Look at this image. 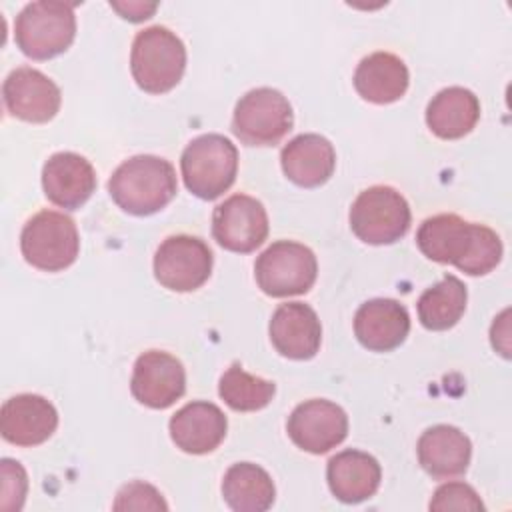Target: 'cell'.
<instances>
[{"label":"cell","instance_id":"31","mask_svg":"<svg viewBox=\"0 0 512 512\" xmlns=\"http://www.w3.org/2000/svg\"><path fill=\"white\" fill-rule=\"evenodd\" d=\"M110 6L114 10H118L122 14V18L132 20V22H140L150 18V14L156 10V4H142V2H128V4H118V2H110Z\"/></svg>","mask_w":512,"mask_h":512},{"label":"cell","instance_id":"30","mask_svg":"<svg viewBox=\"0 0 512 512\" xmlns=\"http://www.w3.org/2000/svg\"><path fill=\"white\" fill-rule=\"evenodd\" d=\"M2 510H20L24 506L28 478L20 462L4 458L2 462Z\"/></svg>","mask_w":512,"mask_h":512},{"label":"cell","instance_id":"13","mask_svg":"<svg viewBox=\"0 0 512 512\" xmlns=\"http://www.w3.org/2000/svg\"><path fill=\"white\" fill-rule=\"evenodd\" d=\"M132 396L154 410H164L186 392V372L182 362L162 350H148L134 362Z\"/></svg>","mask_w":512,"mask_h":512},{"label":"cell","instance_id":"12","mask_svg":"<svg viewBox=\"0 0 512 512\" xmlns=\"http://www.w3.org/2000/svg\"><path fill=\"white\" fill-rule=\"evenodd\" d=\"M286 430L300 450L326 454L348 436V416L336 402L312 398L292 410Z\"/></svg>","mask_w":512,"mask_h":512},{"label":"cell","instance_id":"22","mask_svg":"<svg viewBox=\"0 0 512 512\" xmlns=\"http://www.w3.org/2000/svg\"><path fill=\"white\" fill-rule=\"evenodd\" d=\"M280 164L290 182L316 188L330 180L336 168V152L320 134H298L280 152Z\"/></svg>","mask_w":512,"mask_h":512},{"label":"cell","instance_id":"8","mask_svg":"<svg viewBox=\"0 0 512 512\" xmlns=\"http://www.w3.org/2000/svg\"><path fill=\"white\" fill-rule=\"evenodd\" d=\"M318 274L314 252L294 240L270 244L254 264V276L260 290L272 298L306 294Z\"/></svg>","mask_w":512,"mask_h":512},{"label":"cell","instance_id":"21","mask_svg":"<svg viewBox=\"0 0 512 512\" xmlns=\"http://www.w3.org/2000/svg\"><path fill=\"white\" fill-rule=\"evenodd\" d=\"M326 480L330 492L344 504H358L376 494L382 468L378 460L362 450H342L328 460Z\"/></svg>","mask_w":512,"mask_h":512},{"label":"cell","instance_id":"29","mask_svg":"<svg viewBox=\"0 0 512 512\" xmlns=\"http://www.w3.org/2000/svg\"><path fill=\"white\" fill-rule=\"evenodd\" d=\"M112 508L114 510H168V504L152 484L130 482L120 488Z\"/></svg>","mask_w":512,"mask_h":512},{"label":"cell","instance_id":"2","mask_svg":"<svg viewBox=\"0 0 512 512\" xmlns=\"http://www.w3.org/2000/svg\"><path fill=\"white\" fill-rule=\"evenodd\" d=\"M108 192L124 212L148 216L162 210L176 196V170L160 156L138 154L112 172Z\"/></svg>","mask_w":512,"mask_h":512},{"label":"cell","instance_id":"27","mask_svg":"<svg viewBox=\"0 0 512 512\" xmlns=\"http://www.w3.org/2000/svg\"><path fill=\"white\" fill-rule=\"evenodd\" d=\"M218 394L226 406L236 412H256L272 402L276 384L272 380L248 374L238 362H234L222 374Z\"/></svg>","mask_w":512,"mask_h":512},{"label":"cell","instance_id":"16","mask_svg":"<svg viewBox=\"0 0 512 512\" xmlns=\"http://www.w3.org/2000/svg\"><path fill=\"white\" fill-rule=\"evenodd\" d=\"M58 426V412L50 400L38 394H16L2 404V438L16 446H38L46 442Z\"/></svg>","mask_w":512,"mask_h":512},{"label":"cell","instance_id":"23","mask_svg":"<svg viewBox=\"0 0 512 512\" xmlns=\"http://www.w3.org/2000/svg\"><path fill=\"white\" fill-rule=\"evenodd\" d=\"M352 80L364 100L372 104H392L406 94L410 74L404 60L396 54L374 52L360 60Z\"/></svg>","mask_w":512,"mask_h":512},{"label":"cell","instance_id":"15","mask_svg":"<svg viewBox=\"0 0 512 512\" xmlns=\"http://www.w3.org/2000/svg\"><path fill=\"white\" fill-rule=\"evenodd\" d=\"M270 342L290 360H310L320 350L322 326L314 308L304 302L280 304L268 326Z\"/></svg>","mask_w":512,"mask_h":512},{"label":"cell","instance_id":"1","mask_svg":"<svg viewBox=\"0 0 512 512\" xmlns=\"http://www.w3.org/2000/svg\"><path fill=\"white\" fill-rule=\"evenodd\" d=\"M416 244L426 258L454 264L468 276H484L502 260L500 236L492 228L466 222L458 214L426 218L416 232Z\"/></svg>","mask_w":512,"mask_h":512},{"label":"cell","instance_id":"9","mask_svg":"<svg viewBox=\"0 0 512 512\" xmlns=\"http://www.w3.org/2000/svg\"><path fill=\"white\" fill-rule=\"evenodd\" d=\"M294 124L288 98L268 86L246 92L232 116V132L246 146H274Z\"/></svg>","mask_w":512,"mask_h":512},{"label":"cell","instance_id":"28","mask_svg":"<svg viewBox=\"0 0 512 512\" xmlns=\"http://www.w3.org/2000/svg\"><path fill=\"white\" fill-rule=\"evenodd\" d=\"M430 510H468V512H480L484 510V504L476 490L468 486L466 482H446L436 488Z\"/></svg>","mask_w":512,"mask_h":512},{"label":"cell","instance_id":"6","mask_svg":"<svg viewBox=\"0 0 512 512\" xmlns=\"http://www.w3.org/2000/svg\"><path fill=\"white\" fill-rule=\"evenodd\" d=\"M20 250L30 266L44 272H60L72 266L80 250L74 220L56 210L34 214L22 228Z\"/></svg>","mask_w":512,"mask_h":512},{"label":"cell","instance_id":"24","mask_svg":"<svg viewBox=\"0 0 512 512\" xmlns=\"http://www.w3.org/2000/svg\"><path fill=\"white\" fill-rule=\"evenodd\" d=\"M480 118L478 96L462 86L440 90L426 108V124L442 140H458L472 132Z\"/></svg>","mask_w":512,"mask_h":512},{"label":"cell","instance_id":"10","mask_svg":"<svg viewBox=\"0 0 512 512\" xmlns=\"http://www.w3.org/2000/svg\"><path fill=\"white\" fill-rule=\"evenodd\" d=\"M212 250L196 236L166 238L154 254V276L172 292H192L212 274Z\"/></svg>","mask_w":512,"mask_h":512},{"label":"cell","instance_id":"19","mask_svg":"<svg viewBox=\"0 0 512 512\" xmlns=\"http://www.w3.org/2000/svg\"><path fill=\"white\" fill-rule=\"evenodd\" d=\"M168 430L176 448L200 456L220 446L228 430V420L216 404L196 400L182 406L170 418Z\"/></svg>","mask_w":512,"mask_h":512},{"label":"cell","instance_id":"7","mask_svg":"<svg viewBox=\"0 0 512 512\" xmlns=\"http://www.w3.org/2000/svg\"><path fill=\"white\" fill-rule=\"evenodd\" d=\"M412 212L406 198L392 186L362 190L350 208V228L358 240L384 246L398 242L410 228Z\"/></svg>","mask_w":512,"mask_h":512},{"label":"cell","instance_id":"14","mask_svg":"<svg viewBox=\"0 0 512 512\" xmlns=\"http://www.w3.org/2000/svg\"><path fill=\"white\" fill-rule=\"evenodd\" d=\"M2 100L14 118L44 124L58 114L62 94L54 80L44 72L20 66L6 76L2 84Z\"/></svg>","mask_w":512,"mask_h":512},{"label":"cell","instance_id":"26","mask_svg":"<svg viewBox=\"0 0 512 512\" xmlns=\"http://www.w3.org/2000/svg\"><path fill=\"white\" fill-rule=\"evenodd\" d=\"M468 292L460 278L446 274L438 284L426 288L416 304L420 324L428 330H448L462 318Z\"/></svg>","mask_w":512,"mask_h":512},{"label":"cell","instance_id":"3","mask_svg":"<svg viewBox=\"0 0 512 512\" xmlns=\"http://www.w3.org/2000/svg\"><path fill=\"white\" fill-rule=\"evenodd\" d=\"M186 70V46L166 26H150L134 36L130 72L148 94L170 92Z\"/></svg>","mask_w":512,"mask_h":512},{"label":"cell","instance_id":"25","mask_svg":"<svg viewBox=\"0 0 512 512\" xmlns=\"http://www.w3.org/2000/svg\"><path fill=\"white\" fill-rule=\"evenodd\" d=\"M222 496L236 512H264L274 504L276 488L264 468L252 462H238L222 478Z\"/></svg>","mask_w":512,"mask_h":512},{"label":"cell","instance_id":"4","mask_svg":"<svg viewBox=\"0 0 512 512\" xmlns=\"http://www.w3.org/2000/svg\"><path fill=\"white\" fill-rule=\"evenodd\" d=\"M76 36L74 4L40 0L26 4L16 16L14 40L24 56L48 60L70 48Z\"/></svg>","mask_w":512,"mask_h":512},{"label":"cell","instance_id":"20","mask_svg":"<svg viewBox=\"0 0 512 512\" xmlns=\"http://www.w3.org/2000/svg\"><path fill=\"white\" fill-rule=\"evenodd\" d=\"M416 454L426 474L434 480H450L468 470L472 442L460 428L436 424L422 432L416 444Z\"/></svg>","mask_w":512,"mask_h":512},{"label":"cell","instance_id":"5","mask_svg":"<svg viewBox=\"0 0 512 512\" xmlns=\"http://www.w3.org/2000/svg\"><path fill=\"white\" fill-rule=\"evenodd\" d=\"M180 170L194 196L216 200L236 180L238 150L222 134H202L184 148Z\"/></svg>","mask_w":512,"mask_h":512},{"label":"cell","instance_id":"18","mask_svg":"<svg viewBox=\"0 0 512 512\" xmlns=\"http://www.w3.org/2000/svg\"><path fill=\"white\" fill-rule=\"evenodd\" d=\"M408 332V310L394 298L368 300L354 314V334L358 342L372 352H390L398 348Z\"/></svg>","mask_w":512,"mask_h":512},{"label":"cell","instance_id":"17","mask_svg":"<svg viewBox=\"0 0 512 512\" xmlns=\"http://www.w3.org/2000/svg\"><path fill=\"white\" fill-rule=\"evenodd\" d=\"M46 198L64 210H78L96 190L92 164L76 152H56L42 168Z\"/></svg>","mask_w":512,"mask_h":512},{"label":"cell","instance_id":"11","mask_svg":"<svg viewBox=\"0 0 512 512\" xmlns=\"http://www.w3.org/2000/svg\"><path fill=\"white\" fill-rule=\"evenodd\" d=\"M212 236L224 250L254 252L268 236L266 208L248 194L226 198L212 212Z\"/></svg>","mask_w":512,"mask_h":512}]
</instances>
